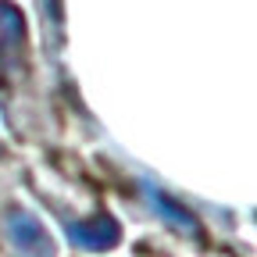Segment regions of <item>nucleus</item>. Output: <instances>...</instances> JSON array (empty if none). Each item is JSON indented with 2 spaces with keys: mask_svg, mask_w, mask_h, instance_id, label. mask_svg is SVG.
<instances>
[{
  "mask_svg": "<svg viewBox=\"0 0 257 257\" xmlns=\"http://www.w3.org/2000/svg\"><path fill=\"white\" fill-rule=\"evenodd\" d=\"M8 236L15 246L11 257H57V246H54L50 232L43 229V221L22 207L8 211Z\"/></svg>",
  "mask_w": 257,
  "mask_h": 257,
  "instance_id": "f03ea898",
  "label": "nucleus"
},
{
  "mask_svg": "<svg viewBox=\"0 0 257 257\" xmlns=\"http://www.w3.org/2000/svg\"><path fill=\"white\" fill-rule=\"evenodd\" d=\"M64 236L86 253H107L121 243V225L114 214L96 211L93 218H64Z\"/></svg>",
  "mask_w": 257,
  "mask_h": 257,
  "instance_id": "f257e3e1",
  "label": "nucleus"
},
{
  "mask_svg": "<svg viewBox=\"0 0 257 257\" xmlns=\"http://www.w3.org/2000/svg\"><path fill=\"white\" fill-rule=\"evenodd\" d=\"M22 40H25L22 11L11 8V4H0V54H8V50L22 47Z\"/></svg>",
  "mask_w": 257,
  "mask_h": 257,
  "instance_id": "20e7f679",
  "label": "nucleus"
},
{
  "mask_svg": "<svg viewBox=\"0 0 257 257\" xmlns=\"http://www.w3.org/2000/svg\"><path fill=\"white\" fill-rule=\"evenodd\" d=\"M143 197H147V204L154 207V214L165 221V225H172L175 232H182V236H200V218L193 214L189 207H182L175 197H168L161 186L143 182Z\"/></svg>",
  "mask_w": 257,
  "mask_h": 257,
  "instance_id": "7ed1b4c3",
  "label": "nucleus"
}]
</instances>
